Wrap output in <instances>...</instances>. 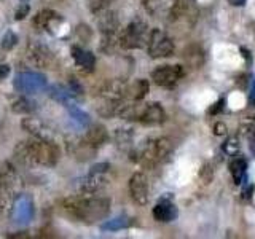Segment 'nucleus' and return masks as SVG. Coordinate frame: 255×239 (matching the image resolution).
<instances>
[{"instance_id":"f257e3e1","label":"nucleus","mask_w":255,"mask_h":239,"mask_svg":"<svg viewBox=\"0 0 255 239\" xmlns=\"http://www.w3.org/2000/svg\"><path fill=\"white\" fill-rule=\"evenodd\" d=\"M110 199L107 198H96V196H80V198H69L64 203L66 209L72 217L77 220L93 225L104 220L110 212Z\"/></svg>"},{"instance_id":"f03ea898","label":"nucleus","mask_w":255,"mask_h":239,"mask_svg":"<svg viewBox=\"0 0 255 239\" xmlns=\"http://www.w3.org/2000/svg\"><path fill=\"white\" fill-rule=\"evenodd\" d=\"M16 155L24 163L29 164H40V166H54L59 161L61 151L54 142L42 140V139H32L27 142H22L16 147Z\"/></svg>"},{"instance_id":"7ed1b4c3","label":"nucleus","mask_w":255,"mask_h":239,"mask_svg":"<svg viewBox=\"0 0 255 239\" xmlns=\"http://www.w3.org/2000/svg\"><path fill=\"white\" fill-rule=\"evenodd\" d=\"M172 142L167 137H158L148 140L139 151H135L134 161L142 163L143 166H156L171 155Z\"/></svg>"},{"instance_id":"20e7f679","label":"nucleus","mask_w":255,"mask_h":239,"mask_svg":"<svg viewBox=\"0 0 255 239\" xmlns=\"http://www.w3.org/2000/svg\"><path fill=\"white\" fill-rule=\"evenodd\" d=\"M148 26L142 19H132L118 37V43L126 50H135V48L147 46L148 42Z\"/></svg>"},{"instance_id":"39448f33","label":"nucleus","mask_w":255,"mask_h":239,"mask_svg":"<svg viewBox=\"0 0 255 239\" xmlns=\"http://www.w3.org/2000/svg\"><path fill=\"white\" fill-rule=\"evenodd\" d=\"M147 51L150 58H153V59L167 58V56H172L174 53V42L164 30L153 29V30H150V34H148Z\"/></svg>"},{"instance_id":"423d86ee","label":"nucleus","mask_w":255,"mask_h":239,"mask_svg":"<svg viewBox=\"0 0 255 239\" xmlns=\"http://www.w3.org/2000/svg\"><path fill=\"white\" fill-rule=\"evenodd\" d=\"M14 90L18 93H40L46 88V78L37 72H21L14 77Z\"/></svg>"},{"instance_id":"0eeeda50","label":"nucleus","mask_w":255,"mask_h":239,"mask_svg":"<svg viewBox=\"0 0 255 239\" xmlns=\"http://www.w3.org/2000/svg\"><path fill=\"white\" fill-rule=\"evenodd\" d=\"M185 75L182 66H161L151 72L153 83L161 88H174Z\"/></svg>"},{"instance_id":"6e6552de","label":"nucleus","mask_w":255,"mask_h":239,"mask_svg":"<svg viewBox=\"0 0 255 239\" xmlns=\"http://www.w3.org/2000/svg\"><path fill=\"white\" fill-rule=\"evenodd\" d=\"M109 169H110L109 163H101V164L93 166L90 174H88L82 180V183H80V190L85 191V193H96L98 190H101L107 183L106 172Z\"/></svg>"},{"instance_id":"1a4fd4ad","label":"nucleus","mask_w":255,"mask_h":239,"mask_svg":"<svg viewBox=\"0 0 255 239\" xmlns=\"http://www.w3.org/2000/svg\"><path fill=\"white\" fill-rule=\"evenodd\" d=\"M14 201V174L13 171H0V212L11 211Z\"/></svg>"},{"instance_id":"9d476101","label":"nucleus","mask_w":255,"mask_h":239,"mask_svg":"<svg viewBox=\"0 0 255 239\" xmlns=\"http://www.w3.org/2000/svg\"><path fill=\"white\" fill-rule=\"evenodd\" d=\"M129 193L135 204L145 206L148 203V179L143 172H134L131 175Z\"/></svg>"},{"instance_id":"9b49d317","label":"nucleus","mask_w":255,"mask_h":239,"mask_svg":"<svg viewBox=\"0 0 255 239\" xmlns=\"http://www.w3.org/2000/svg\"><path fill=\"white\" fill-rule=\"evenodd\" d=\"M29 59L35 64L37 67L42 69H54L56 66V58L54 54L48 50L46 46L38 45V43H30L27 50Z\"/></svg>"},{"instance_id":"f8f14e48","label":"nucleus","mask_w":255,"mask_h":239,"mask_svg":"<svg viewBox=\"0 0 255 239\" xmlns=\"http://www.w3.org/2000/svg\"><path fill=\"white\" fill-rule=\"evenodd\" d=\"M32 215H34V203H32L30 196L21 195L14 198L13 206H11V217L18 223H27Z\"/></svg>"},{"instance_id":"ddd939ff","label":"nucleus","mask_w":255,"mask_h":239,"mask_svg":"<svg viewBox=\"0 0 255 239\" xmlns=\"http://www.w3.org/2000/svg\"><path fill=\"white\" fill-rule=\"evenodd\" d=\"M21 126L37 139L54 142V132L48 126H45L42 121H38L37 118H24L21 121Z\"/></svg>"},{"instance_id":"4468645a","label":"nucleus","mask_w":255,"mask_h":239,"mask_svg":"<svg viewBox=\"0 0 255 239\" xmlns=\"http://www.w3.org/2000/svg\"><path fill=\"white\" fill-rule=\"evenodd\" d=\"M175 3L177 0H143L147 13L155 18H169Z\"/></svg>"},{"instance_id":"2eb2a0df","label":"nucleus","mask_w":255,"mask_h":239,"mask_svg":"<svg viewBox=\"0 0 255 239\" xmlns=\"http://www.w3.org/2000/svg\"><path fill=\"white\" fill-rule=\"evenodd\" d=\"M151 214H153V219L156 222L169 223V222H174L175 219H177L179 211H177V207L174 206V203L169 201V199H161V201L153 207Z\"/></svg>"},{"instance_id":"dca6fc26","label":"nucleus","mask_w":255,"mask_h":239,"mask_svg":"<svg viewBox=\"0 0 255 239\" xmlns=\"http://www.w3.org/2000/svg\"><path fill=\"white\" fill-rule=\"evenodd\" d=\"M62 16L58 14L53 10H42L38 11L35 16H34V24L38 27V29H45V30H50L53 32L54 29V24L58 22H62Z\"/></svg>"},{"instance_id":"f3484780","label":"nucleus","mask_w":255,"mask_h":239,"mask_svg":"<svg viewBox=\"0 0 255 239\" xmlns=\"http://www.w3.org/2000/svg\"><path fill=\"white\" fill-rule=\"evenodd\" d=\"M150 91V83L145 78H139L135 82L126 85V99L129 101H142Z\"/></svg>"},{"instance_id":"a211bd4d","label":"nucleus","mask_w":255,"mask_h":239,"mask_svg":"<svg viewBox=\"0 0 255 239\" xmlns=\"http://www.w3.org/2000/svg\"><path fill=\"white\" fill-rule=\"evenodd\" d=\"M183 59H185L188 67L199 69L206 61V53L199 45H190L187 50L183 51Z\"/></svg>"},{"instance_id":"6ab92c4d","label":"nucleus","mask_w":255,"mask_h":239,"mask_svg":"<svg viewBox=\"0 0 255 239\" xmlns=\"http://www.w3.org/2000/svg\"><path fill=\"white\" fill-rule=\"evenodd\" d=\"M70 54H72V58H74L77 66L85 67V69H93L94 67L96 56L91 51L85 50V48H82V46L74 45V46L70 48Z\"/></svg>"},{"instance_id":"aec40b11","label":"nucleus","mask_w":255,"mask_h":239,"mask_svg":"<svg viewBox=\"0 0 255 239\" xmlns=\"http://www.w3.org/2000/svg\"><path fill=\"white\" fill-rule=\"evenodd\" d=\"M228 169H230L231 177H233V182L236 185H241L244 175H246V171H247V159L244 156L235 155L228 164Z\"/></svg>"},{"instance_id":"412c9836","label":"nucleus","mask_w":255,"mask_h":239,"mask_svg":"<svg viewBox=\"0 0 255 239\" xmlns=\"http://www.w3.org/2000/svg\"><path fill=\"white\" fill-rule=\"evenodd\" d=\"M107 129L104 126H101V124H94V126H91L90 129H88V132H86V135H85V140L90 143L91 147H94V148H98V147H101L104 142L107 140Z\"/></svg>"},{"instance_id":"4be33fe9","label":"nucleus","mask_w":255,"mask_h":239,"mask_svg":"<svg viewBox=\"0 0 255 239\" xmlns=\"http://www.w3.org/2000/svg\"><path fill=\"white\" fill-rule=\"evenodd\" d=\"M94 151H96V148L91 147L90 143L85 140V137L80 140H75L74 143H70V153H74L78 159H90Z\"/></svg>"},{"instance_id":"5701e85b","label":"nucleus","mask_w":255,"mask_h":239,"mask_svg":"<svg viewBox=\"0 0 255 239\" xmlns=\"http://www.w3.org/2000/svg\"><path fill=\"white\" fill-rule=\"evenodd\" d=\"M51 98H54L58 102H62L64 106H70L72 101H74V93H72L70 88H64V86H53L51 88Z\"/></svg>"},{"instance_id":"b1692460","label":"nucleus","mask_w":255,"mask_h":239,"mask_svg":"<svg viewBox=\"0 0 255 239\" xmlns=\"http://www.w3.org/2000/svg\"><path fill=\"white\" fill-rule=\"evenodd\" d=\"M129 225H131V219H128L126 215H120V217H117V219L107 220L101 228L104 231H118V230L128 228Z\"/></svg>"},{"instance_id":"393cba45","label":"nucleus","mask_w":255,"mask_h":239,"mask_svg":"<svg viewBox=\"0 0 255 239\" xmlns=\"http://www.w3.org/2000/svg\"><path fill=\"white\" fill-rule=\"evenodd\" d=\"M11 109H13L14 114L27 115V114H30V112L35 109V104H34V102H30V101L26 99V98H19L18 101H14V102H13Z\"/></svg>"},{"instance_id":"a878e982","label":"nucleus","mask_w":255,"mask_h":239,"mask_svg":"<svg viewBox=\"0 0 255 239\" xmlns=\"http://www.w3.org/2000/svg\"><path fill=\"white\" fill-rule=\"evenodd\" d=\"M239 150H241V143H239V139L236 137V135H231V137H228L225 142L222 143V151L228 156L238 155Z\"/></svg>"},{"instance_id":"bb28decb","label":"nucleus","mask_w":255,"mask_h":239,"mask_svg":"<svg viewBox=\"0 0 255 239\" xmlns=\"http://www.w3.org/2000/svg\"><path fill=\"white\" fill-rule=\"evenodd\" d=\"M67 109H69L70 117L74 118L78 124H82V126H88V124H90V115L85 114L83 110H80L77 106H74V104H70V106H67Z\"/></svg>"},{"instance_id":"cd10ccee","label":"nucleus","mask_w":255,"mask_h":239,"mask_svg":"<svg viewBox=\"0 0 255 239\" xmlns=\"http://www.w3.org/2000/svg\"><path fill=\"white\" fill-rule=\"evenodd\" d=\"M16 43H18V35H16L13 30H6L3 38H2V43H0V46H2V50L10 51L11 48L16 46Z\"/></svg>"},{"instance_id":"c85d7f7f","label":"nucleus","mask_w":255,"mask_h":239,"mask_svg":"<svg viewBox=\"0 0 255 239\" xmlns=\"http://www.w3.org/2000/svg\"><path fill=\"white\" fill-rule=\"evenodd\" d=\"M199 179L204 183V185H209V183L214 180V167L211 163H204L199 169Z\"/></svg>"},{"instance_id":"c756f323","label":"nucleus","mask_w":255,"mask_h":239,"mask_svg":"<svg viewBox=\"0 0 255 239\" xmlns=\"http://www.w3.org/2000/svg\"><path fill=\"white\" fill-rule=\"evenodd\" d=\"M241 131L243 134L246 135L247 139L251 142L255 140V120H249V121H246L243 126H241Z\"/></svg>"},{"instance_id":"7c9ffc66","label":"nucleus","mask_w":255,"mask_h":239,"mask_svg":"<svg viewBox=\"0 0 255 239\" xmlns=\"http://www.w3.org/2000/svg\"><path fill=\"white\" fill-rule=\"evenodd\" d=\"M225 104H227V99H225V98H220L217 102H214L212 106L209 107V110H207V114L212 115V117L222 114V110L225 109Z\"/></svg>"},{"instance_id":"2f4dec72","label":"nucleus","mask_w":255,"mask_h":239,"mask_svg":"<svg viewBox=\"0 0 255 239\" xmlns=\"http://www.w3.org/2000/svg\"><path fill=\"white\" fill-rule=\"evenodd\" d=\"M90 2V8L94 11V13H98L101 10H104V8H107V5L110 3V0H88Z\"/></svg>"},{"instance_id":"473e14b6","label":"nucleus","mask_w":255,"mask_h":239,"mask_svg":"<svg viewBox=\"0 0 255 239\" xmlns=\"http://www.w3.org/2000/svg\"><path fill=\"white\" fill-rule=\"evenodd\" d=\"M212 129H214V134H215V135H219V137H220V135H227V132H228L227 124H225V123H222V121H217V123H215Z\"/></svg>"},{"instance_id":"72a5a7b5","label":"nucleus","mask_w":255,"mask_h":239,"mask_svg":"<svg viewBox=\"0 0 255 239\" xmlns=\"http://www.w3.org/2000/svg\"><path fill=\"white\" fill-rule=\"evenodd\" d=\"M27 13H29V5L27 3H22L19 8H18V11H16V14H14V18L16 19H24L27 16Z\"/></svg>"},{"instance_id":"f704fd0d","label":"nucleus","mask_w":255,"mask_h":239,"mask_svg":"<svg viewBox=\"0 0 255 239\" xmlns=\"http://www.w3.org/2000/svg\"><path fill=\"white\" fill-rule=\"evenodd\" d=\"M8 74H10V66L5 64V62H0V80L6 78Z\"/></svg>"},{"instance_id":"c9c22d12","label":"nucleus","mask_w":255,"mask_h":239,"mask_svg":"<svg viewBox=\"0 0 255 239\" xmlns=\"http://www.w3.org/2000/svg\"><path fill=\"white\" fill-rule=\"evenodd\" d=\"M239 51H241V54H243L244 58L247 59V64H251V62H252V56H251V51L247 50V48L241 46V48H239Z\"/></svg>"},{"instance_id":"e433bc0d","label":"nucleus","mask_w":255,"mask_h":239,"mask_svg":"<svg viewBox=\"0 0 255 239\" xmlns=\"http://www.w3.org/2000/svg\"><path fill=\"white\" fill-rule=\"evenodd\" d=\"M231 6H244L247 0H227Z\"/></svg>"}]
</instances>
